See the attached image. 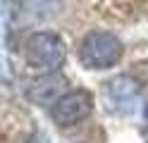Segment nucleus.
<instances>
[{
	"instance_id": "f03ea898",
	"label": "nucleus",
	"mask_w": 148,
	"mask_h": 143,
	"mask_svg": "<svg viewBox=\"0 0 148 143\" xmlns=\"http://www.w3.org/2000/svg\"><path fill=\"white\" fill-rule=\"evenodd\" d=\"M122 41L108 31H88L79 43V62L86 69H108L122 60Z\"/></svg>"
},
{
	"instance_id": "20e7f679",
	"label": "nucleus",
	"mask_w": 148,
	"mask_h": 143,
	"mask_svg": "<svg viewBox=\"0 0 148 143\" xmlns=\"http://www.w3.org/2000/svg\"><path fill=\"white\" fill-rule=\"evenodd\" d=\"M141 100V86L136 79L119 74L105 83V103L117 114H132Z\"/></svg>"
},
{
	"instance_id": "39448f33",
	"label": "nucleus",
	"mask_w": 148,
	"mask_h": 143,
	"mask_svg": "<svg viewBox=\"0 0 148 143\" xmlns=\"http://www.w3.org/2000/svg\"><path fill=\"white\" fill-rule=\"evenodd\" d=\"M67 91V79L60 74H43L41 79L31 81L26 86V98L34 105H45V107H53Z\"/></svg>"
},
{
	"instance_id": "423d86ee",
	"label": "nucleus",
	"mask_w": 148,
	"mask_h": 143,
	"mask_svg": "<svg viewBox=\"0 0 148 143\" xmlns=\"http://www.w3.org/2000/svg\"><path fill=\"white\" fill-rule=\"evenodd\" d=\"M29 143H45V138H43V136H34Z\"/></svg>"
},
{
	"instance_id": "0eeeda50",
	"label": "nucleus",
	"mask_w": 148,
	"mask_h": 143,
	"mask_svg": "<svg viewBox=\"0 0 148 143\" xmlns=\"http://www.w3.org/2000/svg\"><path fill=\"white\" fill-rule=\"evenodd\" d=\"M143 117H146V122H148V105L143 107Z\"/></svg>"
},
{
	"instance_id": "f257e3e1",
	"label": "nucleus",
	"mask_w": 148,
	"mask_h": 143,
	"mask_svg": "<svg viewBox=\"0 0 148 143\" xmlns=\"http://www.w3.org/2000/svg\"><path fill=\"white\" fill-rule=\"evenodd\" d=\"M64 57H67V48H64V41L58 34L38 31L29 36L24 43V60L36 72L55 74L64 64Z\"/></svg>"
},
{
	"instance_id": "7ed1b4c3",
	"label": "nucleus",
	"mask_w": 148,
	"mask_h": 143,
	"mask_svg": "<svg viewBox=\"0 0 148 143\" xmlns=\"http://www.w3.org/2000/svg\"><path fill=\"white\" fill-rule=\"evenodd\" d=\"M91 110H93V98L91 93L84 88H77V91H69L64 93L62 98L58 100L50 107V117L58 127H74V124L84 122Z\"/></svg>"
}]
</instances>
